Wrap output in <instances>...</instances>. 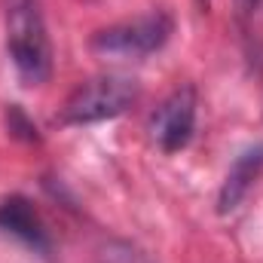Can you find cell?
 Returning a JSON list of instances; mask_svg holds the SVG:
<instances>
[{
	"label": "cell",
	"mask_w": 263,
	"mask_h": 263,
	"mask_svg": "<svg viewBox=\"0 0 263 263\" xmlns=\"http://www.w3.org/2000/svg\"><path fill=\"white\" fill-rule=\"evenodd\" d=\"M0 230L9 233V236H15V239H22L31 248L43 251V254L49 251V236H46V230H43L34 205L25 196H9L0 202Z\"/></svg>",
	"instance_id": "5"
},
{
	"label": "cell",
	"mask_w": 263,
	"mask_h": 263,
	"mask_svg": "<svg viewBox=\"0 0 263 263\" xmlns=\"http://www.w3.org/2000/svg\"><path fill=\"white\" fill-rule=\"evenodd\" d=\"M260 168H263V144L248 147V150L230 165L227 181H223L220 196H217V211H220V214H230V211L245 199V193L251 190V184L257 181Z\"/></svg>",
	"instance_id": "6"
},
{
	"label": "cell",
	"mask_w": 263,
	"mask_h": 263,
	"mask_svg": "<svg viewBox=\"0 0 263 263\" xmlns=\"http://www.w3.org/2000/svg\"><path fill=\"white\" fill-rule=\"evenodd\" d=\"M6 52L25 86H40L49 80L52 49L40 0H6Z\"/></svg>",
	"instance_id": "1"
},
{
	"label": "cell",
	"mask_w": 263,
	"mask_h": 263,
	"mask_svg": "<svg viewBox=\"0 0 263 263\" xmlns=\"http://www.w3.org/2000/svg\"><path fill=\"white\" fill-rule=\"evenodd\" d=\"M263 0H236V9L242 12V15H251V12H257L260 9Z\"/></svg>",
	"instance_id": "7"
},
{
	"label": "cell",
	"mask_w": 263,
	"mask_h": 263,
	"mask_svg": "<svg viewBox=\"0 0 263 263\" xmlns=\"http://www.w3.org/2000/svg\"><path fill=\"white\" fill-rule=\"evenodd\" d=\"M193 129H196V89L181 86L150 117V135L165 153H178L190 144Z\"/></svg>",
	"instance_id": "4"
},
{
	"label": "cell",
	"mask_w": 263,
	"mask_h": 263,
	"mask_svg": "<svg viewBox=\"0 0 263 263\" xmlns=\"http://www.w3.org/2000/svg\"><path fill=\"white\" fill-rule=\"evenodd\" d=\"M172 37V18L165 12H153L144 18H135L126 25L104 28L92 37V49L98 55L110 59H144L156 49H162Z\"/></svg>",
	"instance_id": "3"
},
{
	"label": "cell",
	"mask_w": 263,
	"mask_h": 263,
	"mask_svg": "<svg viewBox=\"0 0 263 263\" xmlns=\"http://www.w3.org/2000/svg\"><path fill=\"white\" fill-rule=\"evenodd\" d=\"M138 83L126 73H104L95 77L83 86H77L67 101L62 104L59 120L65 126H89L101 120H114L126 114L132 104L138 101Z\"/></svg>",
	"instance_id": "2"
},
{
	"label": "cell",
	"mask_w": 263,
	"mask_h": 263,
	"mask_svg": "<svg viewBox=\"0 0 263 263\" xmlns=\"http://www.w3.org/2000/svg\"><path fill=\"white\" fill-rule=\"evenodd\" d=\"M199 6H202V9H208V0H199Z\"/></svg>",
	"instance_id": "8"
}]
</instances>
